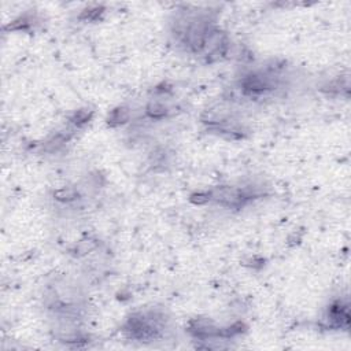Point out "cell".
Instances as JSON below:
<instances>
[{
  "label": "cell",
  "mask_w": 351,
  "mask_h": 351,
  "mask_svg": "<svg viewBox=\"0 0 351 351\" xmlns=\"http://www.w3.org/2000/svg\"><path fill=\"white\" fill-rule=\"evenodd\" d=\"M276 85H277L276 75L269 73H262V71L251 73L241 80L243 92L251 96L263 95L271 89H276Z\"/></svg>",
  "instance_id": "7a4b0ae2"
},
{
  "label": "cell",
  "mask_w": 351,
  "mask_h": 351,
  "mask_svg": "<svg viewBox=\"0 0 351 351\" xmlns=\"http://www.w3.org/2000/svg\"><path fill=\"white\" fill-rule=\"evenodd\" d=\"M328 326L330 328H347L348 326V304L337 300L333 303L325 317Z\"/></svg>",
  "instance_id": "3957f363"
},
{
  "label": "cell",
  "mask_w": 351,
  "mask_h": 351,
  "mask_svg": "<svg viewBox=\"0 0 351 351\" xmlns=\"http://www.w3.org/2000/svg\"><path fill=\"white\" fill-rule=\"evenodd\" d=\"M165 328V317L156 311L133 314L125 324V330L132 339L154 340Z\"/></svg>",
  "instance_id": "6da1fadb"
}]
</instances>
